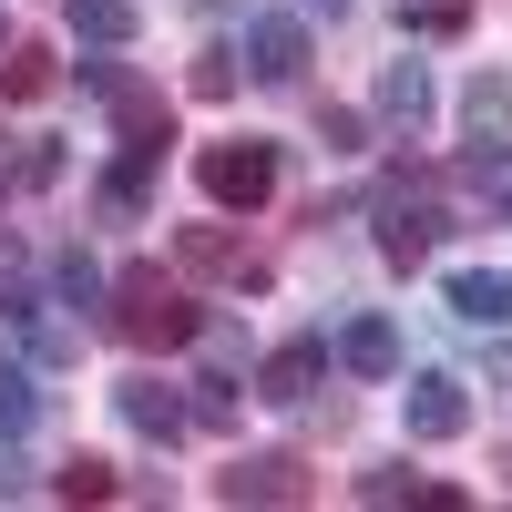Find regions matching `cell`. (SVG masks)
Segmentation results:
<instances>
[{
  "instance_id": "obj_1",
  "label": "cell",
  "mask_w": 512,
  "mask_h": 512,
  "mask_svg": "<svg viewBox=\"0 0 512 512\" xmlns=\"http://www.w3.org/2000/svg\"><path fill=\"white\" fill-rule=\"evenodd\" d=\"M103 318H113V338H134V349H185V338L205 328L195 318V297L154 267V256H134V267L113 277V297H103Z\"/></svg>"
},
{
  "instance_id": "obj_2",
  "label": "cell",
  "mask_w": 512,
  "mask_h": 512,
  "mask_svg": "<svg viewBox=\"0 0 512 512\" xmlns=\"http://www.w3.org/2000/svg\"><path fill=\"white\" fill-rule=\"evenodd\" d=\"M461 134H472L461 185H502V175H512V82H502V72H472V82H461Z\"/></svg>"
},
{
  "instance_id": "obj_3",
  "label": "cell",
  "mask_w": 512,
  "mask_h": 512,
  "mask_svg": "<svg viewBox=\"0 0 512 512\" xmlns=\"http://www.w3.org/2000/svg\"><path fill=\"white\" fill-rule=\"evenodd\" d=\"M195 185L226 205V216H256V205L277 195V144H256V134H226V144H205L195 154Z\"/></svg>"
},
{
  "instance_id": "obj_4",
  "label": "cell",
  "mask_w": 512,
  "mask_h": 512,
  "mask_svg": "<svg viewBox=\"0 0 512 512\" xmlns=\"http://www.w3.org/2000/svg\"><path fill=\"white\" fill-rule=\"evenodd\" d=\"M175 256H185L195 277L236 287V297H267V287H277V267H267V256H256V246H246L236 226H185V236H175Z\"/></svg>"
},
{
  "instance_id": "obj_5",
  "label": "cell",
  "mask_w": 512,
  "mask_h": 512,
  "mask_svg": "<svg viewBox=\"0 0 512 512\" xmlns=\"http://www.w3.org/2000/svg\"><path fill=\"white\" fill-rule=\"evenodd\" d=\"M441 226H451V216H441L431 195H410V175L379 195V256H390V267H420V256L441 246Z\"/></svg>"
},
{
  "instance_id": "obj_6",
  "label": "cell",
  "mask_w": 512,
  "mask_h": 512,
  "mask_svg": "<svg viewBox=\"0 0 512 512\" xmlns=\"http://www.w3.org/2000/svg\"><path fill=\"white\" fill-rule=\"evenodd\" d=\"M256 82H297L308 72V11H246V52H236Z\"/></svg>"
},
{
  "instance_id": "obj_7",
  "label": "cell",
  "mask_w": 512,
  "mask_h": 512,
  "mask_svg": "<svg viewBox=\"0 0 512 512\" xmlns=\"http://www.w3.org/2000/svg\"><path fill=\"white\" fill-rule=\"evenodd\" d=\"M216 502H308V461L297 451H246V461H226L216 472Z\"/></svg>"
},
{
  "instance_id": "obj_8",
  "label": "cell",
  "mask_w": 512,
  "mask_h": 512,
  "mask_svg": "<svg viewBox=\"0 0 512 512\" xmlns=\"http://www.w3.org/2000/svg\"><path fill=\"white\" fill-rule=\"evenodd\" d=\"M400 420H410V441H461L472 431V390H461L451 369H420L400 390Z\"/></svg>"
},
{
  "instance_id": "obj_9",
  "label": "cell",
  "mask_w": 512,
  "mask_h": 512,
  "mask_svg": "<svg viewBox=\"0 0 512 512\" xmlns=\"http://www.w3.org/2000/svg\"><path fill=\"white\" fill-rule=\"evenodd\" d=\"M318 379H328V338H287V349L256 359V400H267V410H308Z\"/></svg>"
},
{
  "instance_id": "obj_10",
  "label": "cell",
  "mask_w": 512,
  "mask_h": 512,
  "mask_svg": "<svg viewBox=\"0 0 512 512\" xmlns=\"http://www.w3.org/2000/svg\"><path fill=\"white\" fill-rule=\"evenodd\" d=\"M369 113L390 123V134H431V113H441V82H431V62H379V93H369Z\"/></svg>"
},
{
  "instance_id": "obj_11",
  "label": "cell",
  "mask_w": 512,
  "mask_h": 512,
  "mask_svg": "<svg viewBox=\"0 0 512 512\" xmlns=\"http://www.w3.org/2000/svg\"><path fill=\"white\" fill-rule=\"evenodd\" d=\"M113 410H123V431H144L154 451H175V441L195 431V410L164 390V379H144V369H134V379H113Z\"/></svg>"
},
{
  "instance_id": "obj_12",
  "label": "cell",
  "mask_w": 512,
  "mask_h": 512,
  "mask_svg": "<svg viewBox=\"0 0 512 512\" xmlns=\"http://www.w3.org/2000/svg\"><path fill=\"white\" fill-rule=\"evenodd\" d=\"M0 318L21 328L31 369H62V359H82V328H72V318H52V297H31V287H0Z\"/></svg>"
},
{
  "instance_id": "obj_13",
  "label": "cell",
  "mask_w": 512,
  "mask_h": 512,
  "mask_svg": "<svg viewBox=\"0 0 512 512\" xmlns=\"http://www.w3.org/2000/svg\"><path fill=\"white\" fill-rule=\"evenodd\" d=\"M338 369H349V379H400V328L390 318H349V328H338Z\"/></svg>"
},
{
  "instance_id": "obj_14",
  "label": "cell",
  "mask_w": 512,
  "mask_h": 512,
  "mask_svg": "<svg viewBox=\"0 0 512 512\" xmlns=\"http://www.w3.org/2000/svg\"><path fill=\"white\" fill-rule=\"evenodd\" d=\"M451 318H472V328H512V277L502 267H451Z\"/></svg>"
},
{
  "instance_id": "obj_15",
  "label": "cell",
  "mask_w": 512,
  "mask_h": 512,
  "mask_svg": "<svg viewBox=\"0 0 512 512\" xmlns=\"http://www.w3.org/2000/svg\"><path fill=\"white\" fill-rule=\"evenodd\" d=\"M103 297H113V277H103L82 246H62V256H52V308H72L82 328H93V318H103Z\"/></svg>"
},
{
  "instance_id": "obj_16",
  "label": "cell",
  "mask_w": 512,
  "mask_h": 512,
  "mask_svg": "<svg viewBox=\"0 0 512 512\" xmlns=\"http://www.w3.org/2000/svg\"><path fill=\"white\" fill-rule=\"evenodd\" d=\"M154 164H164V154H134V144H123V164H113V175L93 185L103 226H134V216H144V185H154Z\"/></svg>"
},
{
  "instance_id": "obj_17",
  "label": "cell",
  "mask_w": 512,
  "mask_h": 512,
  "mask_svg": "<svg viewBox=\"0 0 512 512\" xmlns=\"http://www.w3.org/2000/svg\"><path fill=\"white\" fill-rule=\"evenodd\" d=\"M52 82H62V62L41 41H0V103H41Z\"/></svg>"
},
{
  "instance_id": "obj_18",
  "label": "cell",
  "mask_w": 512,
  "mask_h": 512,
  "mask_svg": "<svg viewBox=\"0 0 512 512\" xmlns=\"http://www.w3.org/2000/svg\"><path fill=\"white\" fill-rule=\"evenodd\" d=\"M62 11H72V31L93 41V52H123V41H134V21H144L134 0H62Z\"/></svg>"
},
{
  "instance_id": "obj_19",
  "label": "cell",
  "mask_w": 512,
  "mask_h": 512,
  "mask_svg": "<svg viewBox=\"0 0 512 512\" xmlns=\"http://www.w3.org/2000/svg\"><path fill=\"white\" fill-rule=\"evenodd\" d=\"M31 420H41V379L21 359H0V441H31Z\"/></svg>"
},
{
  "instance_id": "obj_20",
  "label": "cell",
  "mask_w": 512,
  "mask_h": 512,
  "mask_svg": "<svg viewBox=\"0 0 512 512\" xmlns=\"http://www.w3.org/2000/svg\"><path fill=\"white\" fill-rule=\"evenodd\" d=\"M52 492H62V502H113V492H123V472H113V461H93V451H72L62 472H52Z\"/></svg>"
},
{
  "instance_id": "obj_21",
  "label": "cell",
  "mask_w": 512,
  "mask_h": 512,
  "mask_svg": "<svg viewBox=\"0 0 512 512\" xmlns=\"http://www.w3.org/2000/svg\"><path fill=\"white\" fill-rule=\"evenodd\" d=\"M400 31H420V41H451V31H461V0H400Z\"/></svg>"
},
{
  "instance_id": "obj_22",
  "label": "cell",
  "mask_w": 512,
  "mask_h": 512,
  "mask_svg": "<svg viewBox=\"0 0 512 512\" xmlns=\"http://www.w3.org/2000/svg\"><path fill=\"white\" fill-rule=\"evenodd\" d=\"M318 144H328V154H359V144H369V113L328 103V113H318Z\"/></svg>"
},
{
  "instance_id": "obj_23",
  "label": "cell",
  "mask_w": 512,
  "mask_h": 512,
  "mask_svg": "<svg viewBox=\"0 0 512 512\" xmlns=\"http://www.w3.org/2000/svg\"><path fill=\"white\" fill-rule=\"evenodd\" d=\"M195 420H205V431H226V420H236V390H226V369L216 379H195V400H185Z\"/></svg>"
},
{
  "instance_id": "obj_24",
  "label": "cell",
  "mask_w": 512,
  "mask_h": 512,
  "mask_svg": "<svg viewBox=\"0 0 512 512\" xmlns=\"http://www.w3.org/2000/svg\"><path fill=\"white\" fill-rule=\"evenodd\" d=\"M185 82H195L205 103H226V93H236V52H195V72H185Z\"/></svg>"
},
{
  "instance_id": "obj_25",
  "label": "cell",
  "mask_w": 512,
  "mask_h": 512,
  "mask_svg": "<svg viewBox=\"0 0 512 512\" xmlns=\"http://www.w3.org/2000/svg\"><path fill=\"white\" fill-rule=\"evenodd\" d=\"M410 492H420V482L400 472V461H379V472H359V502H410Z\"/></svg>"
},
{
  "instance_id": "obj_26",
  "label": "cell",
  "mask_w": 512,
  "mask_h": 512,
  "mask_svg": "<svg viewBox=\"0 0 512 512\" xmlns=\"http://www.w3.org/2000/svg\"><path fill=\"white\" fill-rule=\"evenodd\" d=\"M21 492H31V472H21V451L0 441V502H21Z\"/></svg>"
},
{
  "instance_id": "obj_27",
  "label": "cell",
  "mask_w": 512,
  "mask_h": 512,
  "mask_svg": "<svg viewBox=\"0 0 512 512\" xmlns=\"http://www.w3.org/2000/svg\"><path fill=\"white\" fill-rule=\"evenodd\" d=\"M297 11H308V21H338V11H359V0H297Z\"/></svg>"
},
{
  "instance_id": "obj_28",
  "label": "cell",
  "mask_w": 512,
  "mask_h": 512,
  "mask_svg": "<svg viewBox=\"0 0 512 512\" xmlns=\"http://www.w3.org/2000/svg\"><path fill=\"white\" fill-rule=\"evenodd\" d=\"M492 379H502V390H512V359H492Z\"/></svg>"
},
{
  "instance_id": "obj_29",
  "label": "cell",
  "mask_w": 512,
  "mask_h": 512,
  "mask_svg": "<svg viewBox=\"0 0 512 512\" xmlns=\"http://www.w3.org/2000/svg\"><path fill=\"white\" fill-rule=\"evenodd\" d=\"M0 41H11V21H0Z\"/></svg>"
}]
</instances>
